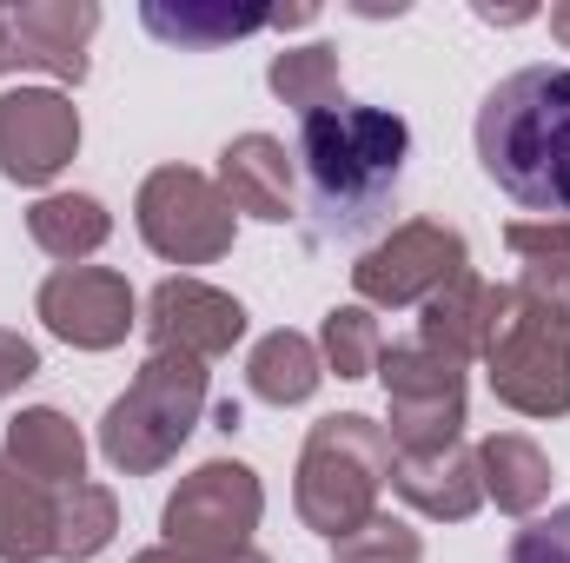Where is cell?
Masks as SVG:
<instances>
[{
    "label": "cell",
    "mask_w": 570,
    "mask_h": 563,
    "mask_svg": "<svg viewBox=\"0 0 570 563\" xmlns=\"http://www.w3.org/2000/svg\"><path fill=\"white\" fill-rule=\"evenodd\" d=\"M246 385H253V398H266L279 412L305 405L325 385V358H318V345L305 332H266L253 345V358H246Z\"/></svg>",
    "instance_id": "obj_23"
},
{
    "label": "cell",
    "mask_w": 570,
    "mask_h": 563,
    "mask_svg": "<svg viewBox=\"0 0 570 563\" xmlns=\"http://www.w3.org/2000/svg\"><path fill=\"white\" fill-rule=\"evenodd\" d=\"M478 477H484V497L511 517H538V504L551 497V457L524 431H491L478 444Z\"/></svg>",
    "instance_id": "obj_19"
},
{
    "label": "cell",
    "mask_w": 570,
    "mask_h": 563,
    "mask_svg": "<svg viewBox=\"0 0 570 563\" xmlns=\"http://www.w3.org/2000/svg\"><path fill=\"white\" fill-rule=\"evenodd\" d=\"M379 385H385V437L399 457L419 451H451L464 431V365L412 345H385L379 358Z\"/></svg>",
    "instance_id": "obj_8"
},
{
    "label": "cell",
    "mask_w": 570,
    "mask_h": 563,
    "mask_svg": "<svg viewBox=\"0 0 570 563\" xmlns=\"http://www.w3.org/2000/svg\"><path fill=\"white\" fill-rule=\"evenodd\" d=\"M53 517H60V491H47L0 451V563L53 557Z\"/></svg>",
    "instance_id": "obj_20"
},
{
    "label": "cell",
    "mask_w": 570,
    "mask_h": 563,
    "mask_svg": "<svg viewBox=\"0 0 570 563\" xmlns=\"http://www.w3.org/2000/svg\"><path fill=\"white\" fill-rule=\"evenodd\" d=\"M206 412V365L186 352H146L134 385L107 405L100 418V451L114 471L153 477L179 457V444L193 437V424Z\"/></svg>",
    "instance_id": "obj_4"
},
{
    "label": "cell",
    "mask_w": 570,
    "mask_h": 563,
    "mask_svg": "<svg viewBox=\"0 0 570 563\" xmlns=\"http://www.w3.org/2000/svg\"><path fill=\"white\" fill-rule=\"evenodd\" d=\"M13 13V40L20 60L53 73V80H87V40L100 33V7L94 0H20Z\"/></svg>",
    "instance_id": "obj_15"
},
{
    "label": "cell",
    "mask_w": 570,
    "mask_h": 563,
    "mask_svg": "<svg viewBox=\"0 0 570 563\" xmlns=\"http://www.w3.org/2000/svg\"><path fill=\"white\" fill-rule=\"evenodd\" d=\"M20 67H27V60H20V40H13V13L0 7V80L20 73Z\"/></svg>",
    "instance_id": "obj_30"
},
{
    "label": "cell",
    "mask_w": 570,
    "mask_h": 563,
    "mask_svg": "<svg viewBox=\"0 0 570 563\" xmlns=\"http://www.w3.org/2000/svg\"><path fill=\"white\" fill-rule=\"evenodd\" d=\"M392 437L385 424H372L365 412H332L305 431V451H298V477H292V511L305 531H318L325 544L352 537L372 511H379V491L392 484Z\"/></svg>",
    "instance_id": "obj_3"
},
{
    "label": "cell",
    "mask_w": 570,
    "mask_h": 563,
    "mask_svg": "<svg viewBox=\"0 0 570 563\" xmlns=\"http://www.w3.org/2000/svg\"><path fill=\"white\" fill-rule=\"evenodd\" d=\"M266 87L279 93L298 120L332 113V107H338V47H318V40H312V47H285V53H273Z\"/></svg>",
    "instance_id": "obj_25"
},
{
    "label": "cell",
    "mask_w": 570,
    "mask_h": 563,
    "mask_svg": "<svg viewBox=\"0 0 570 563\" xmlns=\"http://www.w3.org/2000/svg\"><path fill=\"white\" fill-rule=\"evenodd\" d=\"M318 358H325V372H338V378H379L385 332H379L372 305H332L325 325H318Z\"/></svg>",
    "instance_id": "obj_26"
},
{
    "label": "cell",
    "mask_w": 570,
    "mask_h": 563,
    "mask_svg": "<svg viewBox=\"0 0 570 563\" xmlns=\"http://www.w3.org/2000/svg\"><path fill=\"white\" fill-rule=\"evenodd\" d=\"M27 233H33V246H40L47 259L80 266V259H94V253L107 246L114 213H107L94 192H40L33 213H27Z\"/></svg>",
    "instance_id": "obj_21"
},
{
    "label": "cell",
    "mask_w": 570,
    "mask_h": 563,
    "mask_svg": "<svg viewBox=\"0 0 570 563\" xmlns=\"http://www.w3.org/2000/svg\"><path fill=\"white\" fill-rule=\"evenodd\" d=\"M478 166L538 219H570V67H524L478 107Z\"/></svg>",
    "instance_id": "obj_1"
},
{
    "label": "cell",
    "mask_w": 570,
    "mask_h": 563,
    "mask_svg": "<svg viewBox=\"0 0 570 563\" xmlns=\"http://www.w3.org/2000/svg\"><path fill=\"white\" fill-rule=\"evenodd\" d=\"M551 33L570 47V0H564V7H551Z\"/></svg>",
    "instance_id": "obj_33"
},
{
    "label": "cell",
    "mask_w": 570,
    "mask_h": 563,
    "mask_svg": "<svg viewBox=\"0 0 570 563\" xmlns=\"http://www.w3.org/2000/svg\"><path fill=\"white\" fill-rule=\"evenodd\" d=\"M392 491H399L419 517H431V524H464V517H478V504H484L478 451L451 444V451L399 457V464H392Z\"/></svg>",
    "instance_id": "obj_16"
},
{
    "label": "cell",
    "mask_w": 570,
    "mask_h": 563,
    "mask_svg": "<svg viewBox=\"0 0 570 563\" xmlns=\"http://www.w3.org/2000/svg\"><path fill=\"white\" fill-rule=\"evenodd\" d=\"M491 398L518 418H564L570 412V318L538 312L511 292V312L484 352Z\"/></svg>",
    "instance_id": "obj_6"
},
{
    "label": "cell",
    "mask_w": 570,
    "mask_h": 563,
    "mask_svg": "<svg viewBox=\"0 0 570 563\" xmlns=\"http://www.w3.org/2000/svg\"><path fill=\"white\" fill-rule=\"evenodd\" d=\"M134 226L166 266H213L239 239V213L226 206L219 179L193 166H153L134 199Z\"/></svg>",
    "instance_id": "obj_7"
},
{
    "label": "cell",
    "mask_w": 570,
    "mask_h": 563,
    "mask_svg": "<svg viewBox=\"0 0 570 563\" xmlns=\"http://www.w3.org/2000/svg\"><path fill=\"white\" fill-rule=\"evenodd\" d=\"M140 27L166 47H226V40H246L259 27H273V7H213V0L166 7V0H146Z\"/></svg>",
    "instance_id": "obj_22"
},
{
    "label": "cell",
    "mask_w": 570,
    "mask_h": 563,
    "mask_svg": "<svg viewBox=\"0 0 570 563\" xmlns=\"http://www.w3.org/2000/svg\"><path fill=\"white\" fill-rule=\"evenodd\" d=\"M127 563H206V557H193V551H173V544H153V551H140V557H127Z\"/></svg>",
    "instance_id": "obj_32"
},
{
    "label": "cell",
    "mask_w": 570,
    "mask_h": 563,
    "mask_svg": "<svg viewBox=\"0 0 570 563\" xmlns=\"http://www.w3.org/2000/svg\"><path fill=\"white\" fill-rule=\"evenodd\" d=\"M266 517V484L239 457H206L199 471L179 477V491L159 511V531L173 551H193L206 563H226L253 551V531Z\"/></svg>",
    "instance_id": "obj_5"
},
{
    "label": "cell",
    "mask_w": 570,
    "mask_h": 563,
    "mask_svg": "<svg viewBox=\"0 0 570 563\" xmlns=\"http://www.w3.org/2000/svg\"><path fill=\"white\" fill-rule=\"evenodd\" d=\"M27 477H40L47 491H67V484H80L87 477V437H80V424L67 418V412H53V405H33V412H20V418L7 424V444H0Z\"/></svg>",
    "instance_id": "obj_18"
},
{
    "label": "cell",
    "mask_w": 570,
    "mask_h": 563,
    "mask_svg": "<svg viewBox=\"0 0 570 563\" xmlns=\"http://www.w3.org/2000/svg\"><path fill=\"white\" fill-rule=\"evenodd\" d=\"M504 563H570V504H558L551 517H531L511 537V557Z\"/></svg>",
    "instance_id": "obj_28"
},
{
    "label": "cell",
    "mask_w": 570,
    "mask_h": 563,
    "mask_svg": "<svg viewBox=\"0 0 570 563\" xmlns=\"http://www.w3.org/2000/svg\"><path fill=\"white\" fill-rule=\"evenodd\" d=\"M80 152V107L53 87L0 93V172L13 186H47Z\"/></svg>",
    "instance_id": "obj_11"
},
{
    "label": "cell",
    "mask_w": 570,
    "mask_h": 563,
    "mask_svg": "<svg viewBox=\"0 0 570 563\" xmlns=\"http://www.w3.org/2000/svg\"><path fill=\"white\" fill-rule=\"evenodd\" d=\"M219 192L246 219H266V226L298 219V186H292V152H285V140H273V134L226 140V152H219Z\"/></svg>",
    "instance_id": "obj_14"
},
{
    "label": "cell",
    "mask_w": 570,
    "mask_h": 563,
    "mask_svg": "<svg viewBox=\"0 0 570 563\" xmlns=\"http://www.w3.org/2000/svg\"><path fill=\"white\" fill-rule=\"evenodd\" d=\"M298 159L312 179V213L325 239H358L385 219L399 199L405 159H412V127L392 107H332L298 120Z\"/></svg>",
    "instance_id": "obj_2"
},
{
    "label": "cell",
    "mask_w": 570,
    "mask_h": 563,
    "mask_svg": "<svg viewBox=\"0 0 570 563\" xmlns=\"http://www.w3.org/2000/svg\"><path fill=\"white\" fill-rule=\"evenodd\" d=\"M140 325L153 338V352H186V358L213 365L246 338V305L206 279H159L146 292Z\"/></svg>",
    "instance_id": "obj_12"
},
{
    "label": "cell",
    "mask_w": 570,
    "mask_h": 563,
    "mask_svg": "<svg viewBox=\"0 0 570 563\" xmlns=\"http://www.w3.org/2000/svg\"><path fill=\"white\" fill-rule=\"evenodd\" d=\"M226 563H273L266 551H239V557H226Z\"/></svg>",
    "instance_id": "obj_34"
},
{
    "label": "cell",
    "mask_w": 570,
    "mask_h": 563,
    "mask_svg": "<svg viewBox=\"0 0 570 563\" xmlns=\"http://www.w3.org/2000/svg\"><path fill=\"white\" fill-rule=\"evenodd\" d=\"M458 273H471L464 233H458V226H438V219H405V226H392L372 253H358L352 292H358V305H372V312H379V305L399 312V305H425L431 292H444Z\"/></svg>",
    "instance_id": "obj_9"
},
{
    "label": "cell",
    "mask_w": 570,
    "mask_h": 563,
    "mask_svg": "<svg viewBox=\"0 0 570 563\" xmlns=\"http://www.w3.org/2000/svg\"><path fill=\"white\" fill-rule=\"evenodd\" d=\"M33 312L73 352H114L140 325V298L114 266H60V273H47L40 292H33Z\"/></svg>",
    "instance_id": "obj_10"
},
{
    "label": "cell",
    "mask_w": 570,
    "mask_h": 563,
    "mask_svg": "<svg viewBox=\"0 0 570 563\" xmlns=\"http://www.w3.org/2000/svg\"><path fill=\"white\" fill-rule=\"evenodd\" d=\"M504 246L518 259V298L570 318V219H511Z\"/></svg>",
    "instance_id": "obj_17"
},
{
    "label": "cell",
    "mask_w": 570,
    "mask_h": 563,
    "mask_svg": "<svg viewBox=\"0 0 570 563\" xmlns=\"http://www.w3.org/2000/svg\"><path fill=\"white\" fill-rule=\"evenodd\" d=\"M538 7H478V20H491V27H518V20H531Z\"/></svg>",
    "instance_id": "obj_31"
},
{
    "label": "cell",
    "mask_w": 570,
    "mask_h": 563,
    "mask_svg": "<svg viewBox=\"0 0 570 563\" xmlns=\"http://www.w3.org/2000/svg\"><path fill=\"white\" fill-rule=\"evenodd\" d=\"M40 372V352H33V338H20V332H7L0 325V398H13L27 378Z\"/></svg>",
    "instance_id": "obj_29"
},
{
    "label": "cell",
    "mask_w": 570,
    "mask_h": 563,
    "mask_svg": "<svg viewBox=\"0 0 570 563\" xmlns=\"http://www.w3.org/2000/svg\"><path fill=\"white\" fill-rule=\"evenodd\" d=\"M120 531V497L107 484H67L60 491V517H53V557L60 563H94Z\"/></svg>",
    "instance_id": "obj_24"
},
{
    "label": "cell",
    "mask_w": 570,
    "mask_h": 563,
    "mask_svg": "<svg viewBox=\"0 0 570 563\" xmlns=\"http://www.w3.org/2000/svg\"><path fill=\"white\" fill-rule=\"evenodd\" d=\"M511 312V285H484L478 273H458L444 292L425 298V318H419V345L451 358V365H471L491 352L498 325Z\"/></svg>",
    "instance_id": "obj_13"
},
{
    "label": "cell",
    "mask_w": 570,
    "mask_h": 563,
    "mask_svg": "<svg viewBox=\"0 0 570 563\" xmlns=\"http://www.w3.org/2000/svg\"><path fill=\"white\" fill-rule=\"evenodd\" d=\"M332 557H338V563H425V537H419L405 517L372 511L352 537H338V544H332Z\"/></svg>",
    "instance_id": "obj_27"
}]
</instances>
